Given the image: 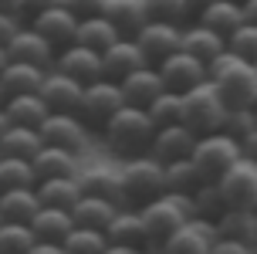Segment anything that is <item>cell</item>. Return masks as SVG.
<instances>
[{"label": "cell", "mask_w": 257, "mask_h": 254, "mask_svg": "<svg viewBox=\"0 0 257 254\" xmlns=\"http://www.w3.org/2000/svg\"><path fill=\"white\" fill-rule=\"evenodd\" d=\"M11 126V119H7V112H4V105H0V136H4V129Z\"/></svg>", "instance_id": "obj_55"}, {"label": "cell", "mask_w": 257, "mask_h": 254, "mask_svg": "<svg viewBox=\"0 0 257 254\" xmlns=\"http://www.w3.org/2000/svg\"><path fill=\"white\" fill-rule=\"evenodd\" d=\"M210 247H213V244L206 241L203 234L186 220V224H183V227L176 230L163 247H159V254H210Z\"/></svg>", "instance_id": "obj_37"}, {"label": "cell", "mask_w": 257, "mask_h": 254, "mask_svg": "<svg viewBox=\"0 0 257 254\" xmlns=\"http://www.w3.org/2000/svg\"><path fill=\"white\" fill-rule=\"evenodd\" d=\"M14 187H38L34 163L24 156H0V190H14Z\"/></svg>", "instance_id": "obj_34"}, {"label": "cell", "mask_w": 257, "mask_h": 254, "mask_svg": "<svg viewBox=\"0 0 257 254\" xmlns=\"http://www.w3.org/2000/svg\"><path fill=\"white\" fill-rule=\"evenodd\" d=\"M210 4H217V0H186V7H190V14H193V17H196L200 11H206Z\"/></svg>", "instance_id": "obj_52"}, {"label": "cell", "mask_w": 257, "mask_h": 254, "mask_svg": "<svg viewBox=\"0 0 257 254\" xmlns=\"http://www.w3.org/2000/svg\"><path fill=\"white\" fill-rule=\"evenodd\" d=\"M71 214H75V224H81V227L105 230L112 224V217L118 214V203L105 200V197H81V200L71 207Z\"/></svg>", "instance_id": "obj_33"}, {"label": "cell", "mask_w": 257, "mask_h": 254, "mask_svg": "<svg viewBox=\"0 0 257 254\" xmlns=\"http://www.w3.org/2000/svg\"><path fill=\"white\" fill-rule=\"evenodd\" d=\"M0 224H4V217H0Z\"/></svg>", "instance_id": "obj_59"}, {"label": "cell", "mask_w": 257, "mask_h": 254, "mask_svg": "<svg viewBox=\"0 0 257 254\" xmlns=\"http://www.w3.org/2000/svg\"><path fill=\"white\" fill-rule=\"evenodd\" d=\"M122 180H125L128 203L142 207L146 200H156V197L166 193V163H159L153 152L128 156L122 163Z\"/></svg>", "instance_id": "obj_4"}, {"label": "cell", "mask_w": 257, "mask_h": 254, "mask_svg": "<svg viewBox=\"0 0 257 254\" xmlns=\"http://www.w3.org/2000/svg\"><path fill=\"white\" fill-rule=\"evenodd\" d=\"M54 68L64 71V75L78 78L81 85H91V81H98L105 78V64H102V51L88 48V44H68L64 51H58V58H54Z\"/></svg>", "instance_id": "obj_13"}, {"label": "cell", "mask_w": 257, "mask_h": 254, "mask_svg": "<svg viewBox=\"0 0 257 254\" xmlns=\"http://www.w3.org/2000/svg\"><path fill=\"white\" fill-rule=\"evenodd\" d=\"M146 11H149L153 21H173V24H186L190 21L186 0H146Z\"/></svg>", "instance_id": "obj_41"}, {"label": "cell", "mask_w": 257, "mask_h": 254, "mask_svg": "<svg viewBox=\"0 0 257 254\" xmlns=\"http://www.w3.org/2000/svg\"><path fill=\"white\" fill-rule=\"evenodd\" d=\"M44 146H61L81 156V149L88 146V126L78 119V112H51L38 126Z\"/></svg>", "instance_id": "obj_10"}, {"label": "cell", "mask_w": 257, "mask_h": 254, "mask_svg": "<svg viewBox=\"0 0 257 254\" xmlns=\"http://www.w3.org/2000/svg\"><path fill=\"white\" fill-rule=\"evenodd\" d=\"M122 105H125L122 85H118V81H112V78H98V81L85 85V92H81V102H78V119H81L88 129H98V132H102L105 122H108V119H112Z\"/></svg>", "instance_id": "obj_6"}, {"label": "cell", "mask_w": 257, "mask_h": 254, "mask_svg": "<svg viewBox=\"0 0 257 254\" xmlns=\"http://www.w3.org/2000/svg\"><path fill=\"white\" fill-rule=\"evenodd\" d=\"M244 17L250 24H257V0H244Z\"/></svg>", "instance_id": "obj_53"}, {"label": "cell", "mask_w": 257, "mask_h": 254, "mask_svg": "<svg viewBox=\"0 0 257 254\" xmlns=\"http://www.w3.org/2000/svg\"><path fill=\"white\" fill-rule=\"evenodd\" d=\"M227 102L220 95V89L206 78L196 89L183 92V122L196 132V136H206V132H217L227 119Z\"/></svg>", "instance_id": "obj_3"}, {"label": "cell", "mask_w": 257, "mask_h": 254, "mask_svg": "<svg viewBox=\"0 0 257 254\" xmlns=\"http://www.w3.org/2000/svg\"><path fill=\"white\" fill-rule=\"evenodd\" d=\"M61 0H24V17L31 21L34 14H41V11H48V7H58Z\"/></svg>", "instance_id": "obj_47"}, {"label": "cell", "mask_w": 257, "mask_h": 254, "mask_svg": "<svg viewBox=\"0 0 257 254\" xmlns=\"http://www.w3.org/2000/svg\"><path fill=\"white\" fill-rule=\"evenodd\" d=\"M0 156H4V152H0Z\"/></svg>", "instance_id": "obj_61"}, {"label": "cell", "mask_w": 257, "mask_h": 254, "mask_svg": "<svg viewBox=\"0 0 257 254\" xmlns=\"http://www.w3.org/2000/svg\"><path fill=\"white\" fill-rule=\"evenodd\" d=\"M159 68V75H163V85H166L169 92H190L196 89L200 81H206L210 78V71H206V61H200V58H193L190 51H176V54H169L166 61L156 64Z\"/></svg>", "instance_id": "obj_11"}, {"label": "cell", "mask_w": 257, "mask_h": 254, "mask_svg": "<svg viewBox=\"0 0 257 254\" xmlns=\"http://www.w3.org/2000/svg\"><path fill=\"white\" fill-rule=\"evenodd\" d=\"M196 21L206 24V27H213L223 38H230L247 17H244V4H240V0H217V4H210L206 11L196 14Z\"/></svg>", "instance_id": "obj_28"}, {"label": "cell", "mask_w": 257, "mask_h": 254, "mask_svg": "<svg viewBox=\"0 0 257 254\" xmlns=\"http://www.w3.org/2000/svg\"><path fill=\"white\" fill-rule=\"evenodd\" d=\"M21 27H24V21H21V17H14V14H0V44H7V41H11Z\"/></svg>", "instance_id": "obj_46"}, {"label": "cell", "mask_w": 257, "mask_h": 254, "mask_svg": "<svg viewBox=\"0 0 257 254\" xmlns=\"http://www.w3.org/2000/svg\"><path fill=\"white\" fill-rule=\"evenodd\" d=\"M108 234V244H132V247H149V237H146V224H142V214L136 203H125L118 207V214L112 217V224L105 227Z\"/></svg>", "instance_id": "obj_20"}, {"label": "cell", "mask_w": 257, "mask_h": 254, "mask_svg": "<svg viewBox=\"0 0 257 254\" xmlns=\"http://www.w3.org/2000/svg\"><path fill=\"white\" fill-rule=\"evenodd\" d=\"M27 24L34 27L38 34H44V38L51 41L54 51H64L68 44H75L78 41V17L64 4H58V7H48V11L34 14Z\"/></svg>", "instance_id": "obj_14"}, {"label": "cell", "mask_w": 257, "mask_h": 254, "mask_svg": "<svg viewBox=\"0 0 257 254\" xmlns=\"http://www.w3.org/2000/svg\"><path fill=\"white\" fill-rule=\"evenodd\" d=\"M190 156H193V163H196V170H200V177H203L206 183H217V180L244 156V149H240V139H233L223 129H217V132L200 136Z\"/></svg>", "instance_id": "obj_5"}, {"label": "cell", "mask_w": 257, "mask_h": 254, "mask_svg": "<svg viewBox=\"0 0 257 254\" xmlns=\"http://www.w3.org/2000/svg\"><path fill=\"white\" fill-rule=\"evenodd\" d=\"M220 237H233V241H244L250 247H257V210L254 207H227L217 217Z\"/></svg>", "instance_id": "obj_24"}, {"label": "cell", "mask_w": 257, "mask_h": 254, "mask_svg": "<svg viewBox=\"0 0 257 254\" xmlns=\"http://www.w3.org/2000/svg\"><path fill=\"white\" fill-rule=\"evenodd\" d=\"M0 14H14L24 21V0H0Z\"/></svg>", "instance_id": "obj_49"}, {"label": "cell", "mask_w": 257, "mask_h": 254, "mask_svg": "<svg viewBox=\"0 0 257 254\" xmlns=\"http://www.w3.org/2000/svg\"><path fill=\"white\" fill-rule=\"evenodd\" d=\"M193 207H196V217H210V220H217L223 210H227V203L220 197L217 183H200L196 193H193Z\"/></svg>", "instance_id": "obj_40"}, {"label": "cell", "mask_w": 257, "mask_h": 254, "mask_svg": "<svg viewBox=\"0 0 257 254\" xmlns=\"http://www.w3.org/2000/svg\"><path fill=\"white\" fill-rule=\"evenodd\" d=\"M81 92H85V85H81L78 78L64 75V71H58V68H48L38 95L44 99V105H48L51 112H78Z\"/></svg>", "instance_id": "obj_16"}, {"label": "cell", "mask_w": 257, "mask_h": 254, "mask_svg": "<svg viewBox=\"0 0 257 254\" xmlns=\"http://www.w3.org/2000/svg\"><path fill=\"white\" fill-rule=\"evenodd\" d=\"M105 17L122 31V38H136L146 21H149V11H146V0H105Z\"/></svg>", "instance_id": "obj_23"}, {"label": "cell", "mask_w": 257, "mask_h": 254, "mask_svg": "<svg viewBox=\"0 0 257 254\" xmlns=\"http://www.w3.org/2000/svg\"><path fill=\"white\" fill-rule=\"evenodd\" d=\"M4 102H7V92H4V85H0V105H4Z\"/></svg>", "instance_id": "obj_57"}, {"label": "cell", "mask_w": 257, "mask_h": 254, "mask_svg": "<svg viewBox=\"0 0 257 254\" xmlns=\"http://www.w3.org/2000/svg\"><path fill=\"white\" fill-rule=\"evenodd\" d=\"M105 254H146V247H132V244H108Z\"/></svg>", "instance_id": "obj_50"}, {"label": "cell", "mask_w": 257, "mask_h": 254, "mask_svg": "<svg viewBox=\"0 0 257 254\" xmlns=\"http://www.w3.org/2000/svg\"><path fill=\"white\" fill-rule=\"evenodd\" d=\"M68 11L75 14L78 21H85V17H95V14L105 11V0H61Z\"/></svg>", "instance_id": "obj_44"}, {"label": "cell", "mask_w": 257, "mask_h": 254, "mask_svg": "<svg viewBox=\"0 0 257 254\" xmlns=\"http://www.w3.org/2000/svg\"><path fill=\"white\" fill-rule=\"evenodd\" d=\"M78 187H81V197H105V200L125 207V180H122V166L112 163H91L78 170Z\"/></svg>", "instance_id": "obj_8"}, {"label": "cell", "mask_w": 257, "mask_h": 254, "mask_svg": "<svg viewBox=\"0 0 257 254\" xmlns=\"http://www.w3.org/2000/svg\"><path fill=\"white\" fill-rule=\"evenodd\" d=\"M217 190L227 207H247L257 193V159L240 156L237 163L217 180Z\"/></svg>", "instance_id": "obj_12"}, {"label": "cell", "mask_w": 257, "mask_h": 254, "mask_svg": "<svg viewBox=\"0 0 257 254\" xmlns=\"http://www.w3.org/2000/svg\"><path fill=\"white\" fill-rule=\"evenodd\" d=\"M247 109H250V112L257 115V89H254V95H250V102H247Z\"/></svg>", "instance_id": "obj_56"}, {"label": "cell", "mask_w": 257, "mask_h": 254, "mask_svg": "<svg viewBox=\"0 0 257 254\" xmlns=\"http://www.w3.org/2000/svg\"><path fill=\"white\" fill-rule=\"evenodd\" d=\"M11 64V58H7V44H0V71Z\"/></svg>", "instance_id": "obj_54"}, {"label": "cell", "mask_w": 257, "mask_h": 254, "mask_svg": "<svg viewBox=\"0 0 257 254\" xmlns=\"http://www.w3.org/2000/svg\"><path fill=\"white\" fill-rule=\"evenodd\" d=\"M31 227L38 234V241H64L75 230V214L61 210V207H41L31 220Z\"/></svg>", "instance_id": "obj_29"}, {"label": "cell", "mask_w": 257, "mask_h": 254, "mask_svg": "<svg viewBox=\"0 0 257 254\" xmlns=\"http://www.w3.org/2000/svg\"><path fill=\"white\" fill-rule=\"evenodd\" d=\"M118 38H122V31H118L105 14H95V17L78 21V44H88V48H95V51H105V48H112Z\"/></svg>", "instance_id": "obj_32"}, {"label": "cell", "mask_w": 257, "mask_h": 254, "mask_svg": "<svg viewBox=\"0 0 257 254\" xmlns=\"http://www.w3.org/2000/svg\"><path fill=\"white\" fill-rule=\"evenodd\" d=\"M38 210H41V200H38V190L34 187L0 190V217L7 224H31Z\"/></svg>", "instance_id": "obj_22"}, {"label": "cell", "mask_w": 257, "mask_h": 254, "mask_svg": "<svg viewBox=\"0 0 257 254\" xmlns=\"http://www.w3.org/2000/svg\"><path fill=\"white\" fill-rule=\"evenodd\" d=\"M38 241L31 224H0V254H27Z\"/></svg>", "instance_id": "obj_39"}, {"label": "cell", "mask_w": 257, "mask_h": 254, "mask_svg": "<svg viewBox=\"0 0 257 254\" xmlns=\"http://www.w3.org/2000/svg\"><path fill=\"white\" fill-rule=\"evenodd\" d=\"M61 244H64L68 254H105L108 234L98 230V227H81V224H75V230H71Z\"/></svg>", "instance_id": "obj_36"}, {"label": "cell", "mask_w": 257, "mask_h": 254, "mask_svg": "<svg viewBox=\"0 0 257 254\" xmlns=\"http://www.w3.org/2000/svg\"><path fill=\"white\" fill-rule=\"evenodd\" d=\"M146 112L153 115L156 129L159 126H173V122H183V95L180 92H159L149 105H146Z\"/></svg>", "instance_id": "obj_38"}, {"label": "cell", "mask_w": 257, "mask_h": 254, "mask_svg": "<svg viewBox=\"0 0 257 254\" xmlns=\"http://www.w3.org/2000/svg\"><path fill=\"white\" fill-rule=\"evenodd\" d=\"M254 68H257V61H254Z\"/></svg>", "instance_id": "obj_60"}, {"label": "cell", "mask_w": 257, "mask_h": 254, "mask_svg": "<svg viewBox=\"0 0 257 254\" xmlns=\"http://www.w3.org/2000/svg\"><path fill=\"white\" fill-rule=\"evenodd\" d=\"M227 48L237 51L240 58H247V61H257V24L244 21V24L227 38Z\"/></svg>", "instance_id": "obj_43"}, {"label": "cell", "mask_w": 257, "mask_h": 254, "mask_svg": "<svg viewBox=\"0 0 257 254\" xmlns=\"http://www.w3.org/2000/svg\"><path fill=\"white\" fill-rule=\"evenodd\" d=\"M247 207H254V210H257V193H254V200H250V203H247Z\"/></svg>", "instance_id": "obj_58"}, {"label": "cell", "mask_w": 257, "mask_h": 254, "mask_svg": "<svg viewBox=\"0 0 257 254\" xmlns=\"http://www.w3.org/2000/svg\"><path fill=\"white\" fill-rule=\"evenodd\" d=\"M136 44L142 48L146 61L149 64H159L166 61L169 54H176L183 48V24H173V21H146L139 34H136Z\"/></svg>", "instance_id": "obj_9"}, {"label": "cell", "mask_w": 257, "mask_h": 254, "mask_svg": "<svg viewBox=\"0 0 257 254\" xmlns=\"http://www.w3.org/2000/svg\"><path fill=\"white\" fill-rule=\"evenodd\" d=\"M118 85H122V95H125L128 105H142V109H146L159 92H166L163 75H159V68H156V64H142V68H136V71L125 75Z\"/></svg>", "instance_id": "obj_19"}, {"label": "cell", "mask_w": 257, "mask_h": 254, "mask_svg": "<svg viewBox=\"0 0 257 254\" xmlns=\"http://www.w3.org/2000/svg\"><path fill=\"white\" fill-rule=\"evenodd\" d=\"M153 136H156L153 115L146 112L142 105H128V102L105 122V129H102L105 146L115 152V156H122V159L139 156V152H149Z\"/></svg>", "instance_id": "obj_1"}, {"label": "cell", "mask_w": 257, "mask_h": 254, "mask_svg": "<svg viewBox=\"0 0 257 254\" xmlns=\"http://www.w3.org/2000/svg\"><path fill=\"white\" fill-rule=\"evenodd\" d=\"M196 132H193L186 122H173V126H159L156 129L153 142H149V152H153L159 163H173V159H183L190 156L193 146H196Z\"/></svg>", "instance_id": "obj_17"}, {"label": "cell", "mask_w": 257, "mask_h": 254, "mask_svg": "<svg viewBox=\"0 0 257 254\" xmlns=\"http://www.w3.org/2000/svg\"><path fill=\"white\" fill-rule=\"evenodd\" d=\"M240 4H244V0H240Z\"/></svg>", "instance_id": "obj_62"}, {"label": "cell", "mask_w": 257, "mask_h": 254, "mask_svg": "<svg viewBox=\"0 0 257 254\" xmlns=\"http://www.w3.org/2000/svg\"><path fill=\"white\" fill-rule=\"evenodd\" d=\"M38 200L41 207H61V210H71L78 200H81V187H78V177H48L38 180Z\"/></svg>", "instance_id": "obj_26"}, {"label": "cell", "mask_w": 257, "mask_h": 254, "mask_svg": "<svg viewBox=\"0 0 257 254\" xmlns=\"http://www.w3.org/2000/svg\"><path fill=\"white\" fill-rule=\"evenodd\" d=\"M4 112H7V119H11L14 126H34L38 129L51 115V109L44 105V99H41L38 92H24V95H7Z\"/></svg>", "instance_id": "obj_27"}, {"label": "cell", "mask_w": 257, "mask_h": 254, "mask_svg": "<svg viewBox=\"0 0 257 254\" xmlns=\"http://www.w3.org/2000/svg\"><path fill=\"white\" fill-rule=\"evenodd\" d=\"M240 149H244V156H250V159H257V129L247 136V139H240Z\"/></svg>", "instance_id": "obj_51"}, {"label": "cell", "mask_w": 257, "mask_h": 254, "mask_svg": "<svg viewBox=\"0 0 257 254\" xmlns=\"http://www.w3.org/2000/svg\"><path fill=\"white\" fill-rule=\"evenodd\" d=\"M102 64H105V78L122 81L125 75H132L136 68H142V64H149V61H146L142 48L136 44V38H118L112 48L102 51Z\"/></svg>", "instance_id": "obj_18"}, {"label": "cell", "mask_w": 257, "mask_h": 254, "mask_svg": "<svg viewBox=\"0 0 257 254\" xmlns=\"http://www.w3.org/2000/svg\"><path fill=\"white\" fill-rule=\"evenodd\" d=\"M44 146L41 139V132L34 126H7L4 129V136H0V152L4 156H24V159H34Z\"/></svg>", "instance_id": "obj_30"}, {"label": "cell", "mask_w": 257, "mask_h": 254, "mask_svg": "<svg viewBox=\"0 0 257 254\" xmlns=\"http://www.w3.org/2000/svg\"><path fill=\"white\" fill-rule=\"evenodd\" d=\"M7 58L11 61H27V64H38V68H54V58H58V51L51 48V41L38 34L31 24H24L11 41H7Z\"/></svg>", "instance_id": "obj_15"}, {"label": "cell", "mask_w": 257, "mask_h": 254, "mask_svg": "<svg viewBox=\"0 0 257 254\" xmlns=\"http://www.w3.org/2000/svg\"><path fill=\"white\" fill-rule=\"evenodd\" d=\"M142 214V224H146V237H149V247H163V244L176 234V230L190 220V217L183 214L180 207L173 203V197L169 193H163V197H156V200H146L139 207Z\"/></svg>", "instance_id": "obj_7"}, {"label": "cell", "mask_w": 257, "mask_h": 254, "mask_svg": "<svg viewBox=\"0 0 257 254\" xmlns=\"http://www.w3.org/2000/svg\"><path fill=\"white\" fill-rule=\"evenodd\" d=\"M183 51H190L193 58H200V61L210 64L220 51H227V38L217 34L213 27L193 21V24H183Z\"/></svg>", "instance_id": "obj_21"}, {"label": "cell", "mask_w": 257, "mask_h": 254, "mask_svg": "<svg viewBox=\"0 0 257 254\" xmlns=\"http://www.w3.org/2000/svg\"><path fill=\"white\" fill-rule=\"evenodd\" d=\"M206 71H210V81L220 89V95H223V102H227L230 109L247 105L250 95H254V89H257V68H254V61L240 58V54L230 51V48L220 51L217 58L206 64Z\"/></svg>", "instance_id": "obj_2"}, {"label": "cell", "mask_w": 257, "mask_h": 254, "mask_svg": "<svg viewBox=\"0 0 257 254\" xmlns=\"http://www.w3.org/2000/svg\"><path fill=\"white\" fill-rule=\"evenodd\" d=\"M210 254H254V247L244 241H233V237H217Z\"/></svg>", "instance_id": "obj_45"}, {"label": "cell", "mask_w": 257, "mask_h": 254, "mask_svg": "<svg viewBox=\"0 0 257 254\" xmlns=\"http://www.w3.org/2000/svg\"><path fill=\"white\" fill-rule=\"evenodd\" d=\"M206 183L200 177V170L193 163V156H183V159H173L166 163V190H176V193H196V187Z\"/></svg>", "instance_id": "obj_35"}, {"label": "cell", "mask_w": 257, "mask_h": 254, "mask_svg": "<svg viewBox=\"0 0 257 254\" xmlns=\"http://www.w3.org/2000/svg\"><path fill=\"white\" fill-rule=\"evenodd\" d=\"M27 254H68L61 241H34V247Z\"/></svg>", "instance_id": "obj_48"}, {"label": "cell", "mask_w": 257, "mask_h": 254, "mask_svg": "<svg viewBox=\"0 0 257 254\" xmlns=\"http://www.w3.org/2000/svg\"><path fill=\"white\" fill-rule=\"evenodd\" d=\"M223 132L227 136H233V139H247L250 132L257 129V115L247 109V105H240V109H227V119H223Z\"/></svg>", "instance_id": "obj_42"}, {"label": "cell", "mask_w": 257, "mask_h": 254, "mask_svg": "<svg viewBox=\"0 0 257 254\" xmlns=\"http://www.w3.org/2000/svg\"><path fill=\"white\" fill-rule=\"evenodd\" d=\"M41 81H44V68L27 61H11L4 71H0V85L7 95H24V92H38Z\"/></svg>", "instance_id": "obj_31"}, {"label": "cell", "mask_w": 257, "mask_h": 254, "mask_svg": "<svg viewBox=\"0 0 257 254\" xmlns=\"http://www.w3.org/2000/svg\"><path fill=\"white\" fill-rule=\"evenodd\" d=\"M34 163V173L38 180H48V177H78V152L71 149H61V146H41V152L31 159Z\"/></svg>", "instance_id": "obj_25"}]
</instances>
